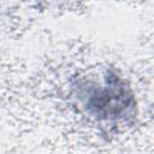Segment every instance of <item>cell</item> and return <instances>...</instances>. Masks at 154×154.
Here are the masks:
<instances>
[{"mask_svg": "<svg viewBox=\"0 0 154 154\" xmlns=\"http://www.w3.org/2000/svg\"><path fill=\"white\" fill-rule=\"evenodd\" d=\"M75 95L81 107L100 120H118L130 116L134 96L125 81L114 71L105 72L100 81L81 78L75 84Z\"/></svg>", "mask_w": 154, "mask_h": 154, "instance_id": "6da1fadb", "label": "cell"}]
</instances>
